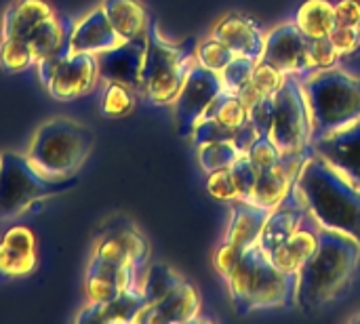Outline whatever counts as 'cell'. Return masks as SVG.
<instances>
[{
  "label": "cell",
  "mask_w": 360,
  "mask_h": 324,
  "mask_svg": "<svg viewBox=\"0 0 360 324\" xmlns=\"http://www.w3.org/2000/svg\"><path fill=\"white\" fill-rule=\"evenodd\" d=\"M293 192L321 230L346 234L360 245V190L321 156L310 152Z\"/></svg>",
  "instance_id": "1"
},
{
  "label": "cell",
  "mask_w": 360,
  "mask_h": 324,
  "mask_svg": "<svg viewBox=\"0 0 360 324\" xmlns=\"http://www.w3.org/2000/svg\"><path fill=\"white\" fill-rule=\"evenodd\" d=\"M360 266V245L340 232L321 230L314 255L297 272L295 308L314 312L342 297L352 285Z\"/></svg>",
  "instance_id": "2"
},
{
  "label": "cell",
  "mask_w": 360,
  "mask_h": 324,
  "mask_svg": "<svg viewBox=\"0 0 360 324\" xmlns=\"http://www.w3.org/2000/svg\"><path fill=\"white\" fill-rule=\"evenodd\" d=\"M226 283L230 299L243 316L259 310L295 308L297 274L278 270L257 245L245 251L238 268Z\"/></svg>",
  "instance_id": "3"
},
{
  "label": "cell",
  "mask_w": 360,
  "mask_h": 324,
  "mask_svg": "<svg viewBox=\"0 0 360 324\" xmlns=\"http://www.w3.org/2000/svg\"><path fill=\"white\" fill-rule=\"evenodd\" d=\"M95 145V133L86 124L57 116L42 122L27 145V160L49 179H72Z\"/></svg>",
  "instance_id": "4"
},
{
  "label": "cell",
  "mask_w": 360,
  "mask_h": 324,
  "mask_svg": "<svg viewBox=\"0 0 360 324\" xmlns=\"http://www.w3.org/2000/svg\"><path fill=\"white\" fill-rule=\"evenodd\" d=\"M310 108L312 139L325 137L360 118V78L340 65L302 78Z\"/></svg>",
  "instance_id": "5"
},
{
  "label": "cell",
  "mask_w": 360,
  "mask_h": 324,
  "mask_svg": "<svg viewBox=\"0 0 360 324\" xmlns=\"http://www.w3.org/2000/svg\"><path fill=\"white\" fill-rule=\"evenodd\" d=\"M196 65L194 40L173 44L160 36L156 21L150 23L139 91L154 105H173L188 72Z\"/></svg>",
  "instance_id": "6"
},
{
  "label": "cell",
  "mask_w": 360,
  "mask_h": 324,
  "mask_svg": "<svg viewBox=\"0 0 360 324\" xmlns=\"http://www.w3.org/2000/svg\"><path fill=\"white\" fill-rule=\"evenodd\" d=\"M72 179H49L40 175L25 154H0V221H11L74 186Z\"/></svg>",
  "instance_id": "7"
},
{
  "label": "cell",
  "mask_w": 360,
  "mask_h": 324,
  "mask_svg": "<svg viewBox=\"0 0 360 324\" xmlns=\"http://www.w3.org/2000/svg\"><path fill=\"white\" fill-rule=\"evenodd\" d=\"M268 139L281 154H310L312 122L302 78L287 76L272 97V122Z\"/></svg>",
  "instance_id": "8"
},
{
  "label": "cell",
  "mask_w": 360,
  "mask_h": 324,
  "mask_svg": "<svg viewBox=\"0 0 360 324\" xmlns=\"http://www.w3.org/2000/svg\"><path fill=\"white\" fill-rule=\"evenodd\" d=\"M257 61L274 65L285 76L304 78L306 74L314 72L310 57V38L304 36L295 21L281 23L266 34L264 51Z\"/></svg>",
  "instance_id": "9"
},
{
  "label": "cell",
  "mask_w": 360,
  "mask_h": 324,
  "mask_svg": "<svg viewBox=\"0 0 360 324\" xmlns=\"http://www.w3.org/2000/svg\"><path fill=\"white\" fill-rule=\"evenodd\" d=\"M221 91H224V84H221L219 74H215L198 63L188 72V78L177 95V99L173 101L175 124H177L179 137H184V139L192 137V131L200 122L205 110Z\"/></svg>",
  "instance_id": "10"
},
{
  "label": "cell",
  "mask_w": 360,
  "mask_h": 324,
  "mask_svg": "<svg viewBox=\"0 0 360 324\" xmlns=\"http://www.w3.org/2000/svg\"><path fill=\"white\" fill-rule=\"evenodd\" d=\"M310 152L321 156L360 190V118L325 137L312 139Z\"/></svg>",
  "instance_id": "11"
},
{
  "label": "cell",
  "mask_w": 360,
  "mask_h": 324,
  "mask_svg": "<svg viewBox=\"0 0 360 324\" xmlns=\"http://www.w3.org/2000/svg\"><path fill=\"white\" fill-rule=\"evenodd\" d=\"M99 63L95 55H70L44 84L49 95L57 101H74L95 91L99 82Z\"/></svg>",
  "instance_id": "12"
},
{
  "label": "cell",
  "mask_w": 360,
  "mask_h": 324,
  "mask_svg": "<svg viewBox=\"0 0 360 324\" xmlns=\"http://www.w3.org/2000/svg\"><path fill=\"white\" fill-rule=\"evenodd\" d=\"M202 308L200 293L196 291L194 285L188 280L177 283L162 299L156 304L143 306L137 316L135 324H184L192 323L198 318Z\"/></svg>",
  "instance_id": "13"
},
{
  "label": "cell",
  "mask_w": 360,
  "mask_h": 324,
  "mask_svg": "<svg viewBox=\"0 0 360 324\" xmlns=\"http://www.w3.org/2000/svg\"><path fill=\"white\" fill-rule=\"evenodd\" d=\"M38 268V240L25 226H11L0 236V280H21Z\"/></svg>",
  "instance_id": "14"
},
{
  "label": "cell",
  "mask_w": 360,
  "mask_h": 324,
  "mask_svg": "<svg viewBox=\"0 0 360 324\" xmlns=\"http://www.w3.org/2000/svg\"><path fill=\"white\" fill-rule=\"evenodd\" d=\"M308 156L310 154H283L272 169L259 171L249 200L268 211L276 209L291 194L295 179L302 171V164Z\"/></svg>",
  "instance_id": "15"
},
{
  "label": "cell",
  "mask_w": 360,
  "mask_h": 324,
  "mask_svg": "<svg viewBox=\"0 0 360 324\" xmlns=\"http://www.w3.org/2000/svg\"><path fill=\"white\" fill-rule=\"evenodd\" d=\"M68 42H70L72 55L86 53V55L99 57V55L116 48L124 40L116 34V30L108 21L101 6H95L70 25Z\"/></svg>",
  "instance_id": "16"
},
{
  "label": "cell",
  "mask_w": 360,
  "mask_h": 324,
  "mask_svg": "<svg viewBox=\"0 0 360 324\" xmlns=\"http://www.w3.org/2000/svg\"><path fill=\"white\" fill-rule=\"evenodd\" d=\"M148 40V38H146ZM146 40H124L116 48L97 57L99 78L103 82H120L139 91L141 67L146 57Z\"/></svg>",
  "instance_id": "17"
},
{
  "label": "cell",
  "mask_w": 360,
  "mask_h": 324,
  "mask_svg": "<svg viewBox=\"0 0 360 324\" xmlns=\"http://www.w3.org/2000/svg\"><path fill=\"white\" fill-rule=\"evenodd\" d=\"M211 36L224 42L234 55L251 57V59H259L264 51V38H266L262 25L253 17H247L240 13H230L221 17L213 25Z\"/></svg>",
  "instance_id": "18"
},
{
  "label": "cell",
  "mask_w": 360,
  "mask_h": 324,
  "mask_svg": "<svg viewBox=\"0 0 360 324\" xmlns=\"http://www.w3.org/2000/svg\"><path fill=\"white\" fill-rule=\"evenodd\" d=\"M306 217H308V213H306L304 205L300 202V198L291 190V194L276 209L270 211V215L262 228L257 247L266 255H270L274 249H278L289 236H293L300 230V226L306 221Z\"/></svg>",
  "instance_id": "19"
},
{
  "label": "cell",
  "mask_w": 360,
  "mask_h": 324,
  "mask_svg": "<svg viewBox=\"0 0 360 324\" xmlns=\"http://www.w3.org/2000/svg\"><path fill=\"white\" fill-rule=\"evenodd\" d=\"M319 242H321V228L310 217H306L300 230L293 236H289L278 249H274L268 257L278 270L287 274H297L304 268V264L314 255Z\"/></svg>",
  "instance_id": "20"
},
{
  "label": "cell",
  "mask_w": 360,
  "mask_h": 324,
  "mask_svg": "<svg viewBox=\"0 0 360 324\" xmlns=\"http://www.w3.org/2000/svg\"><path fill=\"white\" fill-rule=\"evenodd\" d=\"M51 17H55V11L46 0H13L0 21V40L27 38Z\"/></svg>",
  "instance_id": "21"
},
{
  "label": "cell",
  "mask_w": 360,
  "mask_h": 324,
  "mask_svg": "<svg viewBox=\"0 0 360 324\" xmlns=\"http://www.w3.org/2000/svg\"><path fill=\"white\" fill-rule=\"evenodd\" d=\"M268 215V209H262L251 200L230 202V223L226 230V242H232L245 251L255 247Z\"/></svg>",
  "instance_id": "22"
},
{
  "label": "cell",
  "mask_w": 360,
  "mask_h": 324,
  "mask_svg": "<svg viewBox=\"0 0 360 324\" xmlns=\"http://www.w3.org/2000/svg\"><path fill=\"white\" fill-rule=\"evenodd\" d=\"M101 11L122 40H146L150 15L139 0H101Z\"/></svg>",
  "instance_id": "23"
},
{
  "label": "cell",
  "mask_w": 360,
  "mask_h": 324,
  "mask_svg": "<svg viewBox=\"0 0 360 324\" xmlns=\"http://www.w3.org/2000/svg\"><path fill=\"white\" fill-rule=\"evenodd\" d=\"M143 308V295L137 291H127L124 295L103 302V304H86L74 316L76 324H116L133 323L137 312Z\"/></svg>",
  "instance_id": "24"
},
{
  "label": "cell",
  "mask_w": 360,
  "mask_h": 324,
  "mask_svg": "<svg viewBox=\"0 0 360 324\" xmlns=\"http://www.w3.org/2000/svg\"><path fill=\"white\" fill-rule=\"evenodd\" d=\"M295 25L306 38H325L338 25L335 6L329 0H306L295 13Z\"/></svg>",
  "instance_id": "25"
},
{
  "label": "cell",
  "mask_w": 360,
  "mask_h": 324,
  "mask_svg": "<svg viewBox=\"0 0 360 324\" xmlns=\"http://www.w3.org/2000/svg\"><path fill=\"white\" fill-rule=\"evenodd\" d=\"M70 32V25L63 23V19H59L57 15L46 19L44 23H40L25 40L30 44V51H32V57H34V65L36 61H40L44 55L53 53L61 42L63 38L68 36Z\"/></svg>",
  "instance_id": "26"
},
{
  "label": "cell",
  "mask_w": 360,
  "mask_h": 324,
  "mask_svg": "<svg viewBox=\"0 0 360 324\" xmlns=\"http://www.w3.org/2000/svg\"><path fill=\"white\" fill-rule=\"evenodd\" d=\"M202 118H215L221 124L230 127V129H238L249 120V110L247 105L240 101V97L236 93L230 91H221L205 110ZM200 118V120H202Z\"/></svg>",
  "instance_id": "27"
},
{
  "label": "cell",
  "mask_w": 360,
  "mask_h": 324,
  "mask_svg": "<svg viewBox=\"0 0 360 324\" xmlns=\"http://www.w3.org/2000/svg\"><path fill=\"white\" fill-rule=\"evenodd\" d=\"M135 110V91L120 82H105L101 93V114L105 118H124Z\"/></svg>",
  "instance_id": "28"
},
{
  "label": "cell",
  "mask_w": 360,
  "mask_h": 324,
  "mask_svg": "<svg viewBox=\"0 0 360 324\" xmlns=\"http://www.w3.org/2000/svg\"><path fill=\"white\" fill-rule=\"evenodd\" d=\"M181 280L184 278L165 264L150 266L148 274H146V280H143V291H141L143 293V306L156 304L158 299H162Z\"/></svg>",
  "instance_id": "29"
},
{
  "label": "cell",
  "mask_w": 360,
  "mask_h": 324,
  "mask_svg": "<svg viewBox=\"0 0 360 324\" xmlns=\"http://www.w3.org/2000/svg\"><path fill=\"white\" fill-rule=\"evenodd\" d=\"M198 150V162L202 171L209 175L219 169H230L234 160L240 156L238 148L232 141H213V143H202L196 145Z\"/></svg>",
  "instance_id": "30"
},
{
  "label": "cell",
  "mask_w": 360,
  "mask_h": 324,
  "mask_svg": "<svg viewBox=\"0 0 360 324\" xmlns=\"http://www.w3.org/2000/svg\"><path fill=\"white\" fill-rule=\"evenodd\" d=\"M34 65V57L25 38L0 40V67L6 74H19Z\"/></svg>",
  "instance_id": "31"
},
{
  "label": "cell",
  "mask_w": 360,
  "mask_h": 324,
  "mask_svg": "<svg viewBox=\"0 0 360 324\" xmlns=\"http://www.w3.org/2000/svg\"><path fill=\"white\" fill-rule=\"evenodd\" d=\"M236 55L219 40H215L213 36H209L207 40H202L198 46H196V63L219 74Z\"/></svg>",
  "instance_id": "32"
},
{
  "label": "cell",
  "mask_w": 360,
  "mask_h": 324,
  "mask_svg": "<svg viewBox=\"0 0 360 324\" xmlns=\"http://www.w3.org/2000/svg\"><path fill=\"white\" fill-rule=\"evenodd\" d=\"M255 65H257V59L236 55V57H234V59H232V61H230V63L219 72V78H221L224 91L238 93L247 82H251Z\"/></svg>",
  "instance_id": "33"
},
{
  "label": "cell",
  "mask_w": 360,
  "mask_h": 324,
  "mask_svg": "<svg viewBox=\"0 0 360 324\" xmlns=\"http://www.w3.org/2000/svg\"><path fill=\"white\" fill-rule=\"evenodd\" d=\"M230 175H232V181L236 186V192H238V198L240 200H249L253 188H255V181H257V175L259 171L255 169V164L249 160L247 154H240L234 164L230 167Z\"/></svg>",
  "instance_id": "34"
},
{
  "label": "cell",
  "mask_w": 360,
  "mask_h": 324,
  "mask_svg": "<svg viewBox=\"0 0 360 324\" xmlns=\"http://www.w3.org/2000/svg\"><path fill=\"white\" fill-rule=\"evenodd\" d=\"M285 78H287V76H285L281 70H276L274 65L257 61V65H255V70H253L251 82H253V86H255L264 97H274L276 91L283 86Z\"/></svg>",
  "instance_id": "35"
},
{
  "label": "cell",
  "mask_w": 360,
  "mask_h": 324,
  "mask_svg": "<svg viewBox=\"0 0 360 324\" xmlns=\"http://www.w3.org/2000/svg\"><path fill=\"white\" fill-rule=\"evenodd\" d=\"M207 192H209V196H213L219 202H228L230 205L234 200H240L238 192H236V186L232 181V175H230V169H219V171L209 173V177H207Z\"/></svg>",
  "instance_id": "36"
},
{
  "label": "cell",
  "mask_w": 360,
  "mask_h": 324,
  "mask_svg": "<svg viewBox=\"0 0 360 324\" xmlns=\"http://www.w3.org/2000/svg\"><path fill=\"white\" fill-rule=\"evenodd\" d=\"M247 156H249V160L255 164L257 171H268V169H272V167L281 160L283 154L278 152V148H276L268 137H257V139L251 143Z\"/></svg>",
  "instance_id": "37"
},
{
  "label": "cell",
  "mask_w": 360,
  "mask_h": 324,
  "mask_svg": "<svg viewBox=\"0 0 360 324\" xmlns=\"http://www.w3.org/2000/svg\"><path fill=\"white\" fill-rule=\"evenodd\" d=\"M310 57H312L314 70L333 67L340 61V53L335 51V46L329 40V36H325V38H310Z\"/></svg>",
  "instance_id": "38"
},
{
  "label": "cell",
  "mask_w": 360,
  "mask_h": 324,
  "mask_svg": "<svg viewBox=\"0 0 360 324\" xmlns=\"http://www.w3.org/2000/svg\"><path fill=\"white\" fill-rule=\"evenodd\" d=\"M70 34V32H68ZM72 53H70V42H68V36L63 38V42L53 51V53H49V55H44L40 61H36V70H38V78H40V82H42V86L51 80V76L55 74V70L70 57Z\"/></svg>",
  "instance_id": "39"
},
{
  "label": "cell",
  "mask_w": 360,
  "mask_h": 324,
  "mask_svg": "<svg viewBox=\"0 0 360 324\" xmlns=\"http://www.w3.org/2000/svg\"><path fill=\"white\" fill-rule=\"evenodd\" d=\"M243 255H245V249H240V247H236V245L224 240V245L215 251L213 266H215V270H217L224 278H228V276L238 268Z\"/></svg>",
  "instance_id": "40"
},
{
  "label": "cell",
  "mask_w": 360,
  "mask_h": 324,
  "mask_svg": "<svg viewBox=\"0 0 360 324\" xmlns=\"http://www.w3.org/2000/svg\"><path fill=\"white\" fill-rule=\"evenodd\" d=\"M329 40L333 42L335 51L342 55H348L360 46V27H348V25H335L329 34Z\"/></svg>",
  "instance_id": "41"
},
{
  "label": "cell",
  "mask_w": 360,
  "mask_h": 324,
  "mask_svg": "<svg viewBox=\"0 0 360 324\" xmlns=\"http://www.w3.org/2000/svg\"><path fill=\"white\" fill-rule=\"evenodd\" d=\"M249 122L253 124L257 137H268L272 122V97H264L253 108H249Z\"/></svg>",
  "instance_id": "42"
},
{
  "label": "cell",
  "mask_w": 360,
  "mask_h": 324,
  "mask_svg": "<svg viewBox=\"0 0 360 324\" xmlns=\"http://www.w3.org/2000/svg\"><path fill=\"white\" fill-rule=\"evenodd\" d=\"M333 6L338 25L360 27V0H340Z\"/></svg>",
  "instance_id": "43"
},
{
  "label": "cell",
  "mask_w": 360,
  "mask_h": 324,
  "mask_svg": "<svg viewBox=\"0 0 360 324\" xmlns=\"http://www.w3.org/2000/svg\"><path fill=\"white\" fill-rule=\"evenodd\" d=\"M338 65L342 70H346V72H350V74H354V76L360 78V46L356 51L348 53V55H342L340 61H338Z\"/></svg>",
  "instance_id": "44"
},
{
  "label": "cell",
  "mask_w": 360,
  "mask_h": 324,
  "mask_svg": "<svg viewBox=\"0 0 360 324\" xmlns=\"http://www.w3.org/2000/svg\"><path fill=\"white\" fill-rule=\"evenodd\" d=\"M236 95H238V97H240V101L247 105V110H249V108H253L257 101H262V99H264V95L253 86V82H247V84L236 93Z\"/></svg>",
  "instance_id": "45"
},
{
  "label": "cell",
  "mask_w": 360,
  "mask_h": 324,
  "mask_svg": "<svg viewBox=\"0 0 360 324\" xmlns=\"http://www.w3.org/2000/svg\"><path fill=\"white\" fill-rule=\"evenodd\" d=\"M354 320H359V323H360V316H359V318H354Z\"/></svg>",
  "instance_id": "46"
}]
</instances>
